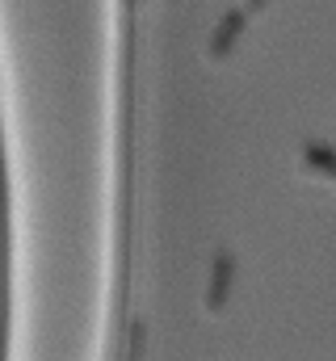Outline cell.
<instances>
[{
	"instance_id": "1",
	"label": "cell",
	"mask_w": 336,
	"mask_h": 361,
	"mask_svg": "<svg viewBox=\"0 0 336 361\" xmlns=\"http://www.w3.org/2000/svg\"><path fill=\"white\" fill-rule=\"evenodd\" d=\"M244 25H248V8H227V13L219 17L215 34H210L206 55H210V59H227V55L236 51V42L244 38Z\"/></svg>"
},
{
	"instance_id": "2",
	"label": "cell",
	"mask_w": 336,
	"mask_h": 361,
	"mask_svg": "<svg viewBox=\"0 0 336 361\" xmlns=\"http://www.w3.org/2000/svg\"><path fill=\"white\" fill-rule=\"evenodd\" d=\"M232 286H236V257L232 252H215L210 261V286H206V311H223L227 298H232Z\"/></svg>"
},
{
	"instance_id": "3",
	"label": "cell",
	"mask_w": 336,
	"mask_h": 361,
	"mask_svg": "<svg viewBox=\"0 0 336 361\" xmlns=\"http://www.w3.org/2000/svg\"><path fill=\"white\" fill-rule=\"evenodd\" d=\"M303 164L316 177L336 180V147H328V143H303Z\"/></svg>"
},
{
	"instance_id": "4",
	"label": "cell",
	"mask_w": 336,
	"mask_h": 361,
	"mask_svg": "<svg viewBox=\"0 0 336 361\" xmlns=\"http://www.w3.org/2000/svg\"><path fill=\"white\" fill-rule=\"evenodd\" d=\"M244 4H248V8H265V4H269V0H244Z\"/></svg>"
}]
</instances>
